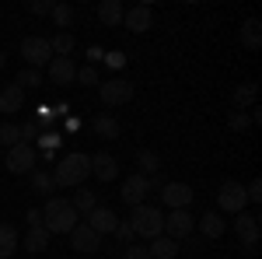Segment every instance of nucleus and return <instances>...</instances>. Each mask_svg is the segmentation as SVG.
<instances>
[{
  "label": "nucleus",
  "instance_id": "42",
  "mask_svg": "<svg viewBox=\"0 0 262 259\" xmlns=\"http://www.w3.org/2000/svg\"><path fill=\"white\" fill-rule=\"evenodd\" d=\"M105 63H108L112 70H119L122 63H126V56H122V53H105Z\"/></svg>",
  "mask_w": 262,
  "mask_h": 259
},
{
  "label": "nucleus",
  "instance_id": "19",
  "mask_svg": "<svg viewBox=\"0 0 262 259\" xmlns=\"http://www.w3.org/2000/svg\"><path fill=\"white\" fill-rule=\"evenodd\" d=\"M147 252H150V259H175L179 256V242L168 238V235H158V238H150Z\"/></svg>",
  "mask_w": 262,
  "mask_h": 259
},
{
  "label": "nucleus",
  "instance_id": "23",
  "mask_svg": "<svg viewBox=\"0 0 262 259\" xmlns=\"http://www.w3.org/2000/svg\"><path fill=\"white\" fill-rule=\"evenodd\" d=\"M91 130H95L98 137H105V140H116L122 133V126H119L116 116H95V119H91Z\"/></svg>",
  "mask_w": 262,
  "mask_h": 259
},
{
  "label": "nucleus",
  "instance_id": "12",
  "mask_svg": "<svg viewBox=\"0 0 262 259\" xmlns=\"http://www.w3.org/2000/svg\"><path fill=\"white\" fill-rule=\"evenodd\" d=\"M122 25H126L129 32H137V35L150 32V28H154V11H150V4H137V7H129V11L122 14Z\"/></svg>",
  "mask_w": 262,
  "mask_h": 259
},
{
  "label": "nucleus",
  "instance_id": "13",
  "mask_svg": "<svg viewBox=\"0 0 262 259\" xmlns=\"http://www.w3.org/2000/svg\"><path fill=\"white\" fill-rule=\"evenodd\" d=\"M70 245H74V252L91 256V252H98V249H101V235H95L88 224H77V228L70 231Z\"/></svg>",
  "mask_w": 262,
  "mask_h": 259
},
{
  "label": "nucleus",
  "instance_id": "30",
  "mask_svg": "<svg viewBox=\"0 0 262 259\" xmlns=\"http://www.w3.org/2000/svg\"><path fill=\"white\" fill-rule=\"evenodd\" d=\"M49 46H53V56H70L74 53V35L70 32H60L56 39H49Z\"/></svg>",
  "mask_w": 262,
  "mask_h": 259
},
{
  "label": "nucleus",
  "instance_id": "21",
  "mask_svg": "<svg viewBox=\"0 0 262 259\" xmlns=\"http://www.w3.org/2000/svg\"><path fill=\"white\" fill-rule=\"evenodd\" d=\"M21 105H25V95L18 91V84H7L0 91V112L4 116H14V112H21Z\"/></svg>",
  "mask_w": 262,
  "mask_h": 259
},
{
  "label": "nucleus",
  "instance_id": "28",
  "mask_svg": "<svg viewBox=\"0 0 262 259\" xmlns=\"http://www.w3.org/2000/svg\"><path fill=\"white\" fill-rule=\"evenodd\" d=\"M255 98H259V88H255L252 81L234 88V105H238V109H248V105H255Z\"/></svg>",
  "mask_w": 262,
  "mask_h": 259
},
{
  "label": "nucleus",
  "instance_id": "7",
  "mask_svg": "<svg viewBox=\"0 0 262 259\" xmlns=\"http://www.w3.org/2000/svg\"><path fill=\"white\" fill-rule=\"evenodd\" d=\"M192 186L189 182H164L161 186V203L164 207H171V210H189V203H192Z\"/></svg>",
  "mask_w": 262,
  "mask_h": 259
},
{
  "label": "nucleus",
  "instance_id": "34",
  "mask_svg": "<svg viewBox=\"0 0 262 259\" xmlns=\"http://www.w3.org/2000/svg\"><path fill=\"white\" fill-rule=\"evenodd\" d=\"M248 112H245V109H234V112H231V116H227V126H231V130H234V133H245V130H248Z\"/></svg>",
  "mask_w": 262,
  "mask_h": 259
},
{
  "label": "nucleus",
  "instance_id": "16",
  "mask_svg": "<svg viewBox=\"0 0 262 259\" xmlns=\"http://www.w3.org/2000/svg\"><path fill=\"white\" fill-rule=\"evenodd\" d=\"M49 238H53V235H49L42 224H35V228H28V235L21 238V249H25V252H32V256H39V252L49 249Z\"/></svg>",
  "mask_w": 262,
  "mask_h": 259
},
{
  "label": "nucleus",
  "instance_id": "37",
  "mask_svg": "<svg viewBox=\"0 0 262 259\" xmlns=\"http://www.w3.org/2000/svg\"><path fill=\"white\" fill-rule=\"evenodd\" d=\"M112 235H116V238H119L122 245H133V228H129V221H119Z\"/></svg>",
  "mask_w": 262,
  "mask_h": 259
},
{
  "label": "nucleus",
  "instance_id": "14",
  "mask_svg": "<svg viewBox=\"0 0 262 259\" xmlns=\"http://www.w3.org/2000/svg\"><path fill=\"white\" fill-rule=\"evenodd\" d=\"M91 175L101 182H112V179H119V161L112 158L108 151H98L95 158H91Z\"/></svg>",
  "mask_w": 262,
  "mask_h": 259
},
{
  "label": "nucleus",
  "instance_id": "15",
  "mask_svg": "<svg viewBox=\"0 0 262 259\" xmlns=\"http://www.w3.org/2000/svg\"><path fill=\"white\" fill-rule=\"evenodd\" d=\"M116 224H119V217H116L108 207H101V203L88 214V228H91L95 235H112V231H116Z\"/></svg>",
  "mask_w": 262,
  "mask_h": 259
},
{
  "label": "nucleus",
  "instance_id": "10",
  "mask_svg": "<svg viewBox=\"0 0 262 259\" xmlns=\"http://www.w3.org/2000/svg\"><path fill=\"white\" fill-rule=\"evenodd\" d=\"M192 231H196V217H192L189 210H171V214L164 217V235H168V238L182 242V238H189Z\"/></svg>",
  "mask_w": 262,
  "mask_h": 259
},
{
  "label": "nucleus",
  "instance_id": "5",
  "mask_svg": "<svg viewBox=\"0 0 262 259\" xmlns=\"http://www.w3.org/2000/svg\"><path fill=\"white\" fill-rule=\"evenodd\" d=\"M21 56H25V63L32 70H39V67H49L53 46H49V39H42V35H28V39H21Z\"/></svg>",
  "mask_w": 262,
  "mask_h": 259
},
{
  "label": "nucleus",
  "instance_id": "31",
  "mask_svg": "<svg viewBox=\"0 0 262 259\" xmlns=\"http://www.w3.org/2000/svg\"><path fill=\"white\" fill-rule=\"evenodd\" d=\"M252 228H259V214H255V210L234 214V231H238V235H242V231H252Z\"/></svg>",
  "mask_w": 262,
  "mask_h": 259
},
{
  "label": "nucleus",
  "instance_id": "43",
  "mask_svg": "<svg viewBox=\"0 0 262 259\" xmlns=\"http://www.w3.org/2000/svg\"><path fill=\"white\" fill-rule=\"evenodd\" d=\"M105 60V53H101L98 46H91V49H88V67H95V63H101Z\"/></svg>",
  "mask_w": 262,
  "mask_h": 259
},
{
  "label": "nucleus",
  "instance_id": "25",
  "mask_svg": "<svg viewBox=\"0 0 262 259\" xmlns=\"http://www.w3.org/2000/svg\"><path fill=\"white\" fill-rule=\"evenodd\" d=\"M14 252H18V228L0 224V259H11Z\"/></svg>",
  "mask_w": 262,
  "mask_h": 259
},
{
  "label": "nucleus",
  "instance_id": "44",
  "mask_svg": "<svg viewBox=\"0 0 262 259\" xmlns=\"http://www.w3.org/2000/svg\"><path fill=\"white\" fill-rule=\"evenodd\" d=\"M25 217H28V228H35V224H42V210H39V207H32Z\"/></svg>",
  "mask_w": 262,
  "mask_h": 259
},
{
  "label": "nucleus",
  "instance_id": "32",
  "mask_svg": "<svg viewBox=\"0 0 262 259\" xmlns=\"http://www.w3.org/2000/svg\"><path fill=\"white\" fill-rule=\"evenodd\" d=\"M0 144H7V147H18L21 144V126L18 123H4V126H0Z\"/></svg>",
  "mask_w": 262,
  "mask_h": 259
},
{
  "label": "nucleus",
  "instance_id": "36",
  "mask_svg": "<svg viewBox=\"0 0 262 259\" xmlns=\"http://www.w3.org/2000/svg\"><path fill=\"white\" fill-rule=\"evenodd\" d=\"M42 137V126L35 119H28V123H21V144H28V140H39Z\"/></svg>",
  "mask_w": 262,
  "mask_h": 259
},
{
  "label": "nucleus",
  "instance_id": "9",
  "mask_svg": "<svg viewBox=\"0 0 262 259\" xmlns=\"http://www.w3.org/2000/svg\"><path fill=\"white\" fill-rule=\"evenodd\" d=\"M98 95H101V102L105 105H126V102L133 98V84L129 81H122V77H112V81H101L98 84Z\"/></svg>",
  "mask_w": 262,
  "mask_h": 259
},
{
  "label": "nucleus",
  "instance_id": "17",
  "mask_svg": "<svg viewBox=\"0 0 262 259\" xmlns=\"http://www.w3.org/2000/svg\"><path fill=\"white\" fill-rule=\"evenodd\" d=\"M196 228H200L203 238H213V242H217L224 231H227V221H224L221 214H213V210H210V214H203V217L196 221Z\"/></svg>",
  "mask_w": 262,
  "mask_h": 259
},
{
  "label": "nucleus",
  "instance_id": "45",
  "mask_svg": "<svg viewBox=\"0 0 262 259\" xmlns=\"http://www.w3.org/2000/svg\"><path fill=\"white\" fill-rule=\"evenodd\" d=\"M4 63H7V56H4V49H0V67H4Z\"/></svg>",
  "mask_w": 262,
  "mask_h": 259
},
{
  "label": "nucleus",
  "instance_id": "18",
  "mask_svg": "<svg viewBox=\"0 0 262 259\" xmlns=\"http://www.w3.org/2000/svg\"><path fill=\"white\" fill-rule=\"evenodd\" d=\"M122 14H126V7H122L119 0H101V4H98V21L105 25V28L122 25Z\"/></svg>",
  "mask_w": 262,
  "mask_h": 259
},
{
  "label": "nucleus",
  "instance_id": "22",
  "mask_svg": "<svg viewBox=\"0 0 262 259\" xmlns=\"http://www.w3.org/2000/svg\"><path fill=\"white\" fill-rule=\"evenodd\" d=\"M28 186H32V193H39V196H53V193H56V182H53V175H49L46 168H35V172L28 175Z\"/></svg>",
  "mask_w": 262,
  "mask_h": 259
},
{
  "label": "nucleus",
  "instance_id": "2",
  "mask_svg": "<svg viewBox=\"0 0 262 259\" xmlns=\"http://www.w3.org/2000/svg\"><path fill=\"white\" fill-rule=\"evenodd\" d=\"M49 175H53V182H56V189H60V186H63V189L84 186V179L91 175V154H81V151H74V154H63Z\"/></svg>",
  "mask_w": 262,
  "mask_h": 259
},
{
  "label": "nucleus",
  "instance_id": "6",
  "mask_svg": "<svg viewBox=\"0 0 262 259\" xmlns=\"http://www.w3.org/2000/svg\"><path fill=\"white\" fill-rule=\"evenodd\" d=\"M35 147L32 144H18V147H7V158H4V165H7V172L11 175H32L35 172Z\"/></svg>",
  "mask_w": 262,
  "mask_h": 259
},
{
  "label": "nucleus",
  "instance_id": "41",
  "mask_svg": "<svg viewBox=\"0 0 262 259\" xmlns=\"http://www.w3.org/2000/svg\"><path fill=\"white\" fill-rule=\"evenodd\" d=\"M122 256L126 259H150V252H147V245H126Z\"/></svg>",
  "mask_w": 262,
  "mask_h": 259
},
{
  "label": "nucleus",
  "instance_id": "35",
  "mask_svg": "<svg viewBox=\"0 0 262 259\" xmlns=\"http://www.w3.org/2000/svg\"><path fill=\"white\" fill-rule=\"evenodd\" d=\"M77 84H88V88H98V84H101L98 70H95V67H77Z\"/></svg>",
  "mask_w": 262,
  "mask_h": 259
},
{
  "label": "nucleus",
  "instance_id": "39",
  "mask_svg": "<svg viewBox=\"0 0 262 259\" xmlns=\"http://www.w3.org/2000/svg\"><path fill=\"white\" fill-rule=\"evenodd\" d=\"M53 7H56L53 0H28V11L32 14H53Z\"/></svg>",
  "mask_w": 262,
  "mask_h": 259
},
{
  "label": "nucleus",
  "instance_id": "11",
  "mask_svg": "<svg viewBox=\"0 0 262 259\" xmlns=\"http://www.w3.org/2000/svg\"><path fill=\"white\" fill-rule=\"evenodd\" d=\"M46 74H49V81H53V84L70 88V84L77 81V67H74V60H70V56H53V60H49V67H46Z\"/></svg>",
  "mask_w": 262,
  "mask_h": 259
},
{
  "label": "nucleus",
  "instance_id": "20",
  "mask_svg": "<svg viewBox=\"0 0 262 259\" xmlns=\"http://www.w3.org/2000/svg\"><path fill=\"white\" fill-rule=\"evenodd\" d=\"M238 39H242L245 49H252V53H255V49L262 46V21L259 18H248L242 25V32H238Z\"/></svg>",
  "mask_w": 262,
  "mask_h": 259
},
{
  "label": "nucleus",
  "instance_id": "3",
  "mask_svg": "<svg viewBox=\"0 0 262 259\" xmlns=\"http://www.w3.org/2000/svg\"><path fill=\"white\" fill-rule=\"evenodd\" d=\"M129 228H133V235H140V238H158V235H164L161 207H154V203H140V207H133V214H129Z\"/></svg>",
  "mask_w": 262,
  "mask_h": 259
},
{
  "label": "nucleus",
  "instance_id": "33",
  "mask_svg": "<svg viewBox=\"0 0 262 259\" xmlns=\"http://www.w3.org/2000/svg\"><path fill=\"white\" fill-rule=\"evenodd\" d=\"M259 238H262L259 228H252V231H242V235H238V242H242V249L248 252V256H255V252H259Z\"/></svg>",
  "mask_w": 262,
  "mask_h": 259
},
{
  "label": "nucleus",
  "instance_id": "24",
  "mask_svg": "<svg viewBox=\"0 0 262 259\" xmlns=\"http://www.w3.org/2000/svg\"><path fill=\"white\" fill-rule=\"evenodd\" d=\"M137 168H140V175H147V179H158V172H161V158L154 154V151H137Z\"/></svg>",
  "mask_w": 262,
  "mask_h": 259
},
{
  "label": "nucleus",
  "instance_id": "8",
  "mask_svg": "<svg viewBox=\"0 0 262 259\" xmlns=\"http://www.w3.org/2000/svg\"><path fill=\"white\" fill-rule=\"evenodd\" d=\"M158 186V179H147V175H129V179L122 182V189H119V196H122V203H129V207H140L143 203V196L150 193Z\"/></svg>",
  "mask_w": 262,
  "mask_h": 259
},
{
  "label": "nucleus",
  "instance_id": "1",
  "mask_svg": "<svg viewBox=\"0 0 262 259\" xmlns=\"http://www.w3.org/2000/svg\"><path fill=\"white\" fill-rule=\"evenodd\" d=\"M81 224V214L74 210V203L67 196H49L42 207V228L49 235H70L74 228Z\"/></svg>",
  "mask_w": 262,
  "mask_h": 259
},
{
  "label": "nucleus",
  "instance_id": "29",
  "mask_svg": "<svg viewBox=\"0 0 262 259\" xmlns=\"http://www.w3.org/2000/svg\"><path fill=\"white\" fill-rule=\"evenodd\" d=\"M49 18L56 21V28H60V32H67V28L74 25V7H70V4H56Z\"/></svg>",
  "mask_w": 262,
  "mask_h": 259
},
{
  "label": "nucleus",
  "instance_id": "38",
  "mask_svg": "<svg viewBox=\"0 0 262 259\" xmlns=\"http://www.w3.org/2000/svg\"><path fill=\"white\" fill-rule=\"evenodd\" d=\"M60 144H63L60 133H46V130H42V137H39V147H42V151H56Z\"/></svg>",
  "mask_w": 262,
  "mask_h": 259
},
{
  "label": "nucleus",
  "instance_id": "26",
  "mask_svg": "<svg viewBox=\"0 0 262 259\" xmlns=\"http://www.w3.org/2000/svg\"><path fill=\"white\" fill-rule=\"evenodd\" d=\"M70 203H74V210H77L81 217H88V214H91V210L98 207V196H95L91 189H84V186H77V193H74V200H70Z\"/></svg>",
  "mask_w": 262,
  "mask_h": 259
},
{
  "label": "nucleus",
  "instance_id": "40",
  "mask_svg": "<svg viewBox=\"0 0 262 259\" xmlns=\"http://www.w3.org/2000/svg\"><path fill=\"white\" fill-rule=\"evenodd\" d=\"M245 196H248V203H262V182L252 179L248 186H245Z\"/></svg>",
  "mask_w": 262,
  "mask_h": 259
},
{
  "label": "nucleus",
  "instance_id": "27",
  "mask_svg": "<svg viewBox=\"0 0 262 259\" xmlns=\"http://www.w3.org/2000/svg\"><path fill=\"white\" fill-rule=\"evenodd\" d=\"M11 84H18V91L21 95H25V91H39V84H42V74L39 70H32V67H28V70H21L18 77L11 81Z\"/></svg>",
  "mask_w": 262,
  "mask_h": 259
},
{
  "label": "nucleus",
  "instance_id": "4",
  "mask_svg": "<svg viewBox=\"0 0 262 259\" xmlns=\"http://www.w3.org/2000/svg\"><path fill=\"white\" fill-rule=\"evenodd\" d=\"M245 207H248V196H245L242 182L238 179L221 182V189H217V210H221V214H242Z\"/></svg>",
  "mask_w": 262,
  "mask_h": 259
}]
</instances>
